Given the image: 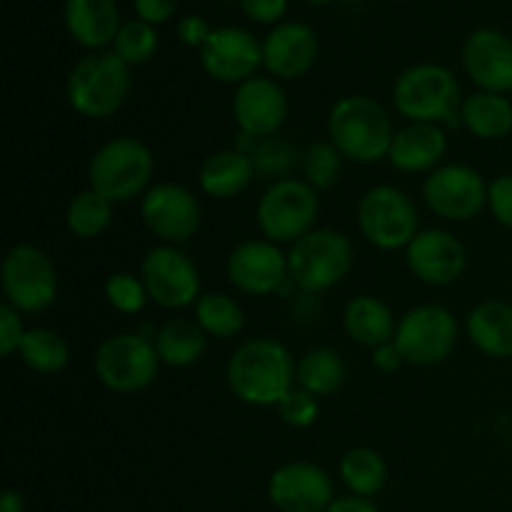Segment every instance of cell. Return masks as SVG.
<instances>
[{
	"label": "cell",
	"instance_id": "23",
	"mask_svg": "<svg viewBox=\"0 0 512 512\" xmlns=\"http://www.w3.org/2000/svg\"><path fill=\"white\" fill-rule=\"evenodd\" d=\"M255 165L245 150L225 148L215 150L200 163L198 183L208 198L230 200L245 193L255 180Z\"/></svg>",
	"mask_w": 512,
	"mask_h": 512
},
{
	"label": "cell",
	"instance_id": "1",
	"mask_svg": "<svg viewBox=\"0 0 512 512\" xmlns=\"http://www.w3.org/2000/svg\"><path fill=\"white\" fill-rule=\"evenodd\" d=\"M228 388L240 403L253 408H278L295 388V360L280 340L250 338L228 360Z\"/></svg>",
	"mask_w": 512,
	"mask_h": 512
},
{
	"label": "cell",
	"instance_id": "27",
	"mask_svg": "<svg viewBox=\"0 0 512 512\" xmlns=\"http://www.w3.org/2000/svg\"><path fill=\"white\" fill-rule=\"evenodd\" d=\"M460 123L480 140H500L512 133V103L500 93H478L463 98Z\"/></svg>",
	"mask_w": 512,
	"mask_h": 512
},
{
	"label": "cell",
	"instance_id": "25",
	"mask_svg": "<svg viewBox=\"0 0 512 512\" xmlns=\"http://www.w3.org/2000/svg\"><path fill=\"white\" fill-rule=\"evenodd\" d=\"M343 328L355 345L375 350L380 345L393 343L398 333V320L388 303L375 295H358L345 305Z\"/></svg>",
	"mask_w": 512,
	"mask_h": 512
},
{
	"label": "cell",
	"instance_id": "32",
	"mask_svg": "<svg viewBox=\"0 0 512 512\" xmlns=\"http://www.w3.org/2000/svg\"><path fill=\"white\" fill-rule=\"evenodd\" d=\"M113 223V203L93 188L73 195L65 208V228L80 240H95Z\"/></svg>",
	"mask_w": 512,
	"mask_h": 512
},
{
	"label": "cell",
	"instance_id": "14",
	"mask_svg": "<svg viewBox=\"0 0 512 512\" xmlns=\"http://www.w3.org/2000/svg\"><path fill=\"white\" fill-rule=\"evenodd\" d=\"M488 188L483 175L463 163H443L425 178L423 200L438 218L468 223L488 208Z\"/></svg>",
	"mask_w": 512,
	"mask_h": 512
},
{
	"label": "cell",
	"instance_id": "19",
	"mask_svg": "<svg viewBox=\"0 0 512 512\" xmlns=\"http://www.w3.org/2000/svg\"><path fill=\"white\" fill-rule=\"evenodd\" d=\"M200 65L218 83L240 85L258 75L263 65V45L243 28H218L200 48Z\"/></svg>",
	"mask_w": 512,
	"mask_h": 512
},
{
	"label": "cell",
	"instance_id": "12",
	"mask_svg": "<svg viewBox=\"0 0 512 512\" xmlns=\"http://www.w3.org/2000/svg\"><path fill=\"white\" fill-rule=\"evenodd\" d=\"M140 278L148 290L150 303L163 310L193 308L203 295L200 270L188 253L178 245H155L140 263Z\"/></svg>",
	"mask_w": 512,
	"mask_h": 512
},
{
	"label": "cell",
	"instance_id": "47",
	"mask_svg": "<svg viewBox=\"0 0 512 512\" xmlns=\"http://www.w3.org/2000/svg\"><path fill=\"white\" fill-rule=\"evenodd\" d=\"M310 3H320V5H323V3H333V0H310Z\"/></svg>",
	"mask_w": 512,
	"mask_h": 512
},
{
	"label": "cell",
	"instance_id": "9",
	"mask_svg": "<svg viewBox=\"0 0 512 512\" xmlns=\"http://www.w3.org/2000/svg\"><path fill=\"white\" fill-rule=\"evenodd\" d=\"M358 230L373 248L405 250L420 233L418 208L405 190L375 185L358 203Z\"/></svg>",
	"mask_w": 512,
	"mask_h": 512
},
{
	"label": "cell",
	"instance_id": "31",
	"mask_svg": "<svg viewBox=\"0 0 512 512\" xmlns=\"http://www.w3.org/2000/svg\"><path fill=\"white\" fill-rule=\"evenodd\" d=\"M193 320L208 338L230 340L243 330L245 313L235 298L225 293H203L193 305Z\"/></svg>",
	"mask_w": 512,
	"mask_h": 512
},
{
	"label": "cell",
	"instance_id": "34",
	"mask_svg": "<svg viewBox=\"0 0 512 512\" xmlns=\"http://www.w3.org/2000/svg\"><path fill=\"white\" fill-rule=\"evenodd\" d=\"M343 155L335 148L330 140H315L300 155V170H303V180L313 185L318 193L330 190L340 180L343 173Z\"/></svg>",
	"mask_w": 512,
	"mask_h": 512
},
{
	"label": "cell",
	"instance_id": "11",
	"mask_svg": "<svg viewBox=\"0 0 512 512\" xmlns=\"http://www.w3.org/2000/svg\"><path fill=\"white\" fill-rule=\"evenodd\" d=\"M458 338V318L443 305L423 303L410 308L398 320V333L393 343L403 353L405 363L430 368V365L445 363L453 355Z\"/></svg>",
	"mask_w": 512,
	"mask_h": 512
},
{
	"label": "cell",
	"instance_id": "35",
	"mask_svg": "<svg viewBox=\"0 0 512 512\" xmlns=\"http://www.w3.org/2000/svg\"><path fill=\"white\" fill-rule=\"evenodd\" d=\"M113 53L118 55L123 63L128 65H143L158 50V33L150 23L145 20H128V23L120 25L118 35L113 40Z\"/></svg>",
	"mask_w": 512,
	"mask_h": 512
},
{
	"label": "cell",
	"instance_id": "4",
	"mask_svg": "<svg viewBox=\"0 0 512 512\" xmlns=\"http://www.w3.org/2000/svg\"><path fill=\"white\" fill-rule=\"evenodd\" d=\"M153 173V150L133 135H120L95 150L88 165V183L95 193L118 205L143 198Z\"/></svg>",
	"mask_w": 512,
	"mask_h": 512
},
{
	"label": "cell",
	"instance_id": "33",
	"mask_svg": "<svg viewBox=\"0 0 512 512\" xmlns=\"http://www.w3.org/2000/svg\"><path fill=\"white\" fill-rule=\"evenodd\" d=\"M20 360L40 375H55L70 363L68 340L53 328H30L20 343Z\"/></svg>",
	"mask_w": 512,
	"mask_h": 512
},
{
	"label": "cell",
	"instance_id": "15",
	"mask_svg": "<svg viewBox=\"0 0 512 512\" xmlns=\"http://www.w3.org/2000/svg\"><path fill=\"white\" fill-rule=\"evenodd\" d=\"M225 273L235 290L250 298H265L283 288L288 278V253L265 238L243 240L230 250Z\"/></svg>",
	"mask_w": 512,
	"mask_h": 512
},
{
	"label": "cell",
	"instance_id": "44",
	"mask_svg": "<svg viewBox=\"0 0 512 512\" xmlns=\"http://www.w3.org/2000/svg\"><path fill=\"white\" fill-rule=\"evenodd\" d=\"M370 363H373V368L378 370V373L393 375V373H398L400 365H403L405 360H403V353L398 350V345L388 343V345H380V348L370 350Z\"/></svg>",
	"mask_w": 512,
	"mask_h": 512
},
{
	"label": "cell",
	"instance_id": "6",
	"mask_svg": "<svg viewBox=\"0 0 512 512\" xmlns=\"http://www.w3.org/2000/svg\"><path fill=\"white\" fill-rule=\"evenodd\" d=\"M355 250L348 235L333 228H315L290 245L288 278L303 293H325L348 278Z\"/></svg>",
	"mask_w": 512,
	"mask_h": 512
},
{
	"label": "cell",
	"instance_id": "40",
	"mask_svg": "<svg viewBox=\"0 0 512 512\" xmlns=\"http://www.w3.org/2000/svg\"><path fill=\"white\" fill-rule=\"evenodd\" d=\"M488 210L503 228L512 230V175H500L490 183Z\"/></svg>",
	"mask_w": 512,
	"mask_h": 512
},
{
	"label": "cell",
	"instance_id": "13",
	"mask_svg": "<svg viewBox=\"0 0 512 512\" xmlns=\"http://www.w3.org/2000/svg\"><path fill=\"white\" fill-rule=\"evenodd\" d=\"M140 220L163 245H185L203 223V208L193 190L180 183H155L140 198Z\"/></svg>",
	"mask_w": 512,
	"mask_h": 512
},
{
	"label": "cell",
	"instance_id": "22",
	"mask_svg": "<svg viewBox=\"0 0 512 512\" xmlns=\"http://www.w3.org/2000/svg\"><path fill=\"white\" fill-rule=\"evenodd\" d=\"M448 153V135L443 125L433 123H405L395 130L388 160L400 173H433L443 165Z\"/></svg>",
	"mask_w": 512,
	"mask_h": 512
},
{
	"label": "cell",
	"instance_id": "16",
	"mask_svg": "<svg viewBox=\"0 0 512 512\" xmlns=\"http://www.w3.org/2000/svg\"><path fill=\"white\" fill-rule=\"evenodd\" d=\"M268 500L278 512H325L335 500V485L320 465L290 460L270 473Z\"/></svg>",
	"mask_w": 512,
	"mask_h": 512
},
{
	"label": "cell",
	"instance_id": "42",
	"mask_svg": "<svg viewBox=\"0 0 512 512\" xmlns=\"http://www.w3.org/2000/svg\"><path fill=\"white\" fill-rule=\"evenodd\" d=\"M240 5L255 23H275L285 13V0H240Z\"/></svg>",
	"mask_w": 512,
	"mask_h": 512
},
{
	"label": "cell",
	"instance_id": "21",
	"mask_svg": "<svg viewBox=\"0 0 512 512\" xmlns=\"http://www.w3.org/2000/svg\"><path fill=\"white\" fill-rule=\"evenodd\" d=\"M318 38L305 23H280L263 40V65L280 80L303 78L318 60Z\"/></svg>",
	"mask_w": 512,
	"mask_h": 512
},
{
	"label": "cell",
	"instance_id": "26",
	"mask_svg": "<svg viewBox=\"0 0 512 512\" xmlns=\"http://www.w3.org/2000/svg\"><path fill=\"white\" fill-rule=\"evenodd\" d=\"M65 25L85 48H105L118 35L120 15L113 0H68Z\"/></svg>",
	"mask_w": 512,
	"mask_h": 512
},
{
	"label": "cell",
	"instance_id": "29",
	"mask_svg": "<svg viewBox=\"0 0 512 512\" xmlns=\"http://www.w3.org/2000/svg\"><path fill=\"white\" fill-rule=\"evenodd\" d=\"M345 378H348V365L333 348H313L295 363V385L308 390L315 398L338 393Z\"/></svg>",
	"mask_w": 512,
	"mask_h": 512
},
{
	"label": "cell",
	"instance_id": "37",
	"mask_svg": "<svg viewBox=\"0 0 512 512\" xmlns=\"http://www.w3.org/2000/svg\"><path fill=\"white\" fill-rule=\"evenodd\" d=\"M105 300L123 315L140 313L150 303L143 278L133 273H110L105 280Z\"/></svg>",
	"mask_w": 512,
	"mask_h": 512
},
{
	"label": "cell",
	"instance_id": "5",
	"mask_svg": "<svg viewBox=\"0 0 512 512\" xmlns=\"http://www.w3.org/2000/svg\"><path fill=\"white\" fill-rule=\"evenodd\" d=\"M393 105L408 123H460V85L438 63L410 65L393 85Z\"/></svg>",
	"mask_w": 512,
	"mask_h": 512
},
{
	"label": "cell",
	"instance_id": "24",
	"mask_svg": "<svg viewBox=\"0 0 512 512\" xmlns=\"http://www.w3.org/2000/svg\"><path fill=\"white\" fill-rule=\"evenodd\" d=\"M465 335L488 358H512V305L505 300H483L465 318Z\"/></svg>",
	"mask_w": 512,
	"mask_h": 512
},
{
	"label": "cell",
	"instance_id": "18",
	"mask_svg": "<svg viewBox=\"0 0 512 512\" xmlns=\"http://www.w3.org/2000/svg\"><path fill=\"white\" fill-rule=\"evenodd\" d=\"M405 263L420 283L445 288L463 278L468 268V250L448 230L425 228L405 248Z\"/></svg>",
	"mask_w": 512,
	"mask_h": 512
},
{
	"label": "cell",
	"instance_id": "46",
	"mask_svg": "<svg viewBox=\"0 0 512 512\" xmlns=\"http://www.w3.org/2000/svg\"><path fill=\"white\" fill-rule=\"evenodd\" d=\"M0 512H25V498L20 490L8 488L0 498Z\"/></svg>",
	"mask_w": 512,
	"mask_h": 512
},
{
	"label": "cell",
	"instance_id": "36",
	"mask_svg": "<svg viewBox=\"0 0 512 512\" xmlns=\"http://www.w3.org/2000/svg\"><path fill=\"white\" fill-rule=\"evenodd\" d=\"M248 155L253 158L255 173L268 175V178H273V183L275 180L288 178L290 168H293L295 158H298L293 145H290L288 140L278 138V135L258 140V145H255Z\"/></svg>",
	"mask_w": 512,
	"mask_h": 512
},
{
	"label": "cell",
	"instance_id": "7",
	"mask_svg": "<svg viewBox=\"0 0 512 512\" xmlns=\"http://www.w3.org/2000/svg\"><path fill=\"white\" fill-rule=\"evenodd\" d=\"M318 215V190L300 178H283L270 183L260 195L258 208H255V223L265 240H273L278 245H293L310 230H315Z\"/></svg>",
	"mask_w": 512,
	"mask_h": 512
},
{
	"label": "cell",
	"instance_id": "43",
	"mask_svg": "<svg viewBox=\"0 0 512 512\" xmlns=\"http://www.w3.org/2000/svg\"><path fill=\"white\" fill-rule=\"evenodd\" d=\"M175 8H178V0H135L140 20L150 25L165 23L175 13Z\"/></svg>",
	"mask_w": 512,
	"mask_h": 512
},
{
	"label": "cell",
	"instance_id": "8",
	"mask_svg": "<svg viewBox=\"0 0 512 512\" xmlns=\"http://www.w3.org/2000/svg\"><path fill=\"white\" fill-rule=\"evenodd\" d=\"M158 350L143 333H115L98 345L93 373L108 390L133 395L150 388L160 370Z\"/></svg>",
	"mask_w": 512,
	"mask_h": 512
},
{
	"label": "cell",
	"instance_id": "30",
	"mask_svg": "<svg viewBox=\"0 0 512 512\" xmlns=\"http://www.w3.org/2000/svg\"><path fill=\"white\" fill-rule=\"evenodd\" d=\"M338 473L348 493L358 495V498L373 500L375 495L383 493L385 483H388V465H385L383 455L373 448H350L340 458Z\"/></svg>",
	"mask_w": 512,
	"mask_h": 512
},
{
	"label": "cell",
	"instance_id": "28",
	"mask_svg": "<svg viewBox=\"0 0 512 512\" xmlns=\"http://www.w3.org/2000/svg\"><path fill=\"white\" fill-rule=\"evenodd\" d=\"M155 350L163 365L170 368H190L198 363L208 348V335L195 320L173 318L158 328L153 338Z\"/></svg>",
	"mask_w": 512,
	"mask_h": 512
},
{
	"label": "cell",
	"instance_id": "2",
	"mask_svg": "<svg viewBox=\"0 0 512 512\" xmlns=\"http://www.w3.org/2000/svg\"><path fill=\"white\" fill-rule=\"evenodd\" d=\"M393 138V118L370 95H345L330 108L328 140L350 163L373 165L388 160Z\"/></svg>",
	"mask_w": 512,
	"mask_h": 512
},
{
	"label": "cell",
	"instance_id": "45",
	"mask_svg": "<svg viewBox=\"0 0 512 512\" xmlns=\"http://www.w3.org/2000/svg\"><path fill=\"white\" fill-rule=\"evenodd\" d=\"M325 512H380V510L370 498H358V495L348 493L343 495V498H335Z\"/></svg>",
	"mask_w": 512,
	"mask_h": 512
},
{
	"label": "cell",
	"instance_id": "39",
	"mask_svg": "<svg viewBox=\"0 0 512 512\" xmlns=\"http://www.w3.org/2000/svg\"><path fill=\"white\" fill-rule=\"evenodd\" d=\"M20 310H15L13 305L3 303L0 305V353L5 358H10L13 353H18L20 343H23L28 328L23 325V318H20Z\"/></svg>",
	"mask_w": 512,
	"mask_h": 512
},
{
	"label": "cell",
	"instance_id": "41",
	"mask_svg": "<svg viewBox=\"0 0 512 512\" xmlns=\"http://www.w3.org/2000/svg\"><path fill=\"white\" fill-rule=\"evenodd\" d=\"M210 33H213V30L208 28V23H205L200 15H185L178 23V38L183 40L185 45H190V48H203L205 40L210 38Z\"/></svg>",
	"mask_w": 512,
	"mask_h": 512
},
{
	"label": "cell",
	"instance_id": "38",
	"mask_svg": "<svg viewBox=\"0 0 512 512\" xmlns=\"http://www.w3.org/2000/svg\"><path fill=\"white\" fill-rule=\"evenodd\" d=\"M275 410H278L280 420H283L285 425L305 430V428H310V425H315V420H318L320 398H315V395H310L308 390H303L295 385V388L290 390L283 400H280V405Z\"/></svg>",
	"mask_w": 512,
	"mask_h": 512
},
{
	"label": "cell",
	"instance_id": "10",
	"mask_svg": "<svg viewBox=\"0 0 512 512\" xmlns=\"http://www.w3.org/2000/svg\"><path fill=\"white\" fill-rule=\"evenodd\" d=\"M5 303L20 313H43L58 298V268L48 253L20 243L5 253L0 268Z\"/></svg>",
	"mask_w": 512,
	"mask_h": 512
},
{
	"label": "cell",
	"instance_id": "3",
	"mask_svg": "<svg viewBox=\"0 0 512 512\" xmlns=\"http://www.w3.org/2000/svg\"><path fill=\"white\" fill-rule=\"evenodd\" d=\"M130 65L115 53H90L73 65L65 85L68 103L80 118H113L130 98Z\"/></svg>",
	"mask_w": 512,
	"mask_h": 512
},
{
	"label": "cell",
	"instance_id": "20",
	"mask_svg": "<svg viewBox=\"0 0 512 512\" xmlns=\"http://www.w3.org/2000/svg\"><path fill=\"white\" fill-rule=\"evenodd\" d=\"M463 68L468 78L485 93H510L512 38L493 28L470 33L463 45Z\"/></svg>",
	"mask_w": 512,
	"mask_h": 512
},
{
	"label": "cell",
	"instance_id": "17",
	"mask_svg": "<svg viewBox=\"0 0 512 512\" xmlns=\"http://www.w3.org/2000/svg\"><path fill=\"white\" fill-rule=\"evenodd\" d=\"M230 110L243 138L253 140L278 135L290 113L288 95L280 88L278 80L263 78V75H255L235 88Z\"/></svg>",
	"mask_w": 512,
	"mask_h": 512
}]
</instances>
